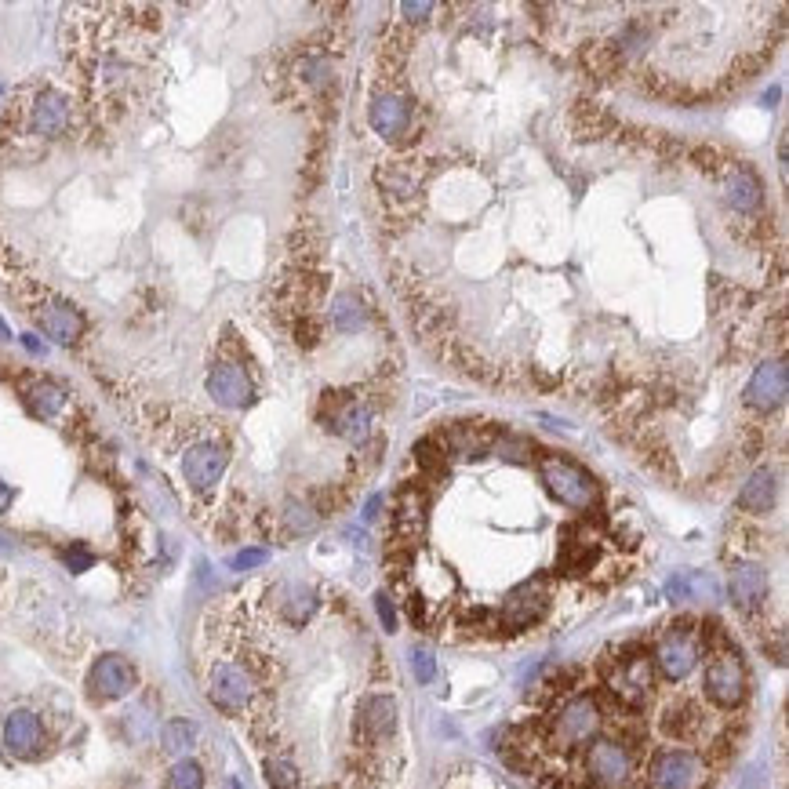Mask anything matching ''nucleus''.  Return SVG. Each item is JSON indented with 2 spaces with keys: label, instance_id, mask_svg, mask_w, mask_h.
<instances>
[{
  "label": "nucleus",
  "instance_id": "f257e3e1",
  "mask_svg": "<svg viewBox=\"0 0 789 789\" xmlns=\"http://www.w3.org/2000/svg\"><path fill=\"white\" fill-rule=\"evenodd\" d=\"M15 124L26 139L51 142L70 128V99L55 88H30L15 106Z\"/></svg>",
  "mask_w": 789,
  "mask_h": 789
},
{
  "label": "nucleus",
  "instance_id": "f03ea898",
  "mask_svg": "<svg viewBox=\"0 0 789 789\" xmlns=\"http://www.w3.org/2000/svg\"><path fill=\"white\" fill-rule=\"evenodd\" d=\"M539 473H542V484L550 488L553 499L564 502L568 510L586 513V510L597 506V499H600L597 480L582 470V466H575V462L560 459V455H542Z\"/></svg>",
  "mask_w": 789,
  "mask_h": 789
},
{
  "label": "nucleus",
  "instance_id": "7ed1b4c3",
  "mask_svg": "<svg viewBox=\"0 0 789 789\" xmlns=\"http://www.w3.org/2000/svg\"><path fill=\"white\" fill-rule=\"evenodd\" d=\"M600 731V706L590 695H575L550 717V742L557 750H575L593 742Z\"/></svg>",
  "mask_w": 789,
  "mask_h": 789
},
{
  "label": "nucleus",
  "instance_id": "20e7f679",
  "mask_svg": "<svg viewBox=\"0 0 789 789\" xmlns=\"http://www.w3.org/2000/svg\"><path fill=\"white\" fill-rule=\"evenodd\" d=\"M208 695L222 713H244L259 695V684L251 677V670H244L240 662H215L208 673Z\"/></svg>",
  "mask_w": 789,
  "mask_h": 789
},
{
  "label": "nucleus",
  "instance_id": "39448f33",
  "mask_svg": "<svg viewBox=\"0 0 789 789\" xmlns=\"http://www.w3.org/2000/svg\"><path fill=\"white\" fill-rule=\"evenodd\" d=\"M702 662V640L695 630H684V626H673L659 637L655 644V666L666 680H688L695 673V666Z\"/></svg>",
  "mask_w": 789,
  "mask_h": 789
},
{
  "label": "nucleus",
  "instance_id": "423d86ee",
  "mask_svg": "<svg viewBox=\"0 0 789 789\" xmlns=\"http://www.w3.org/2000/svg\"><path fill=\"white\" fill-rule=\"evenodd\" d=\"M706 695L717 706H724V710H735L746 699V666H742V659L731 648L717 651L706 662Z\"/></svg>",
  "mask_w": 789,
  "mask_h": 789
},
{
  "label": "nucleus",
  "instance_id": "0eeeda50",
  "mask_svg": "<svg viewBox=\"0 0 789 789\" xmlns=\"http://www.w3.org/2000/svg\"><path fill=\"white\" fill-rule=\"evenodd\" d=\"M30 313L40 328H44V335L62 342V346H73L84 335V317L73 310L70 302L55 299L48 291H37V299H30Z\"/></svg>",
  "mask_w": 789,
  "mask_h": 789
},
{
  "label": "nucleus",
  "instance_id": "6e6552de",
  "mask_svg": "<svg viewBox=\"0 0 789 789\" xmlns=\"http://www.w3.org/2000/svg\"><path fill=\"white\" fill-rule=\"evenodd\" d=\"M586 768H590L593 782L619 789L633 779V753L619 739H593L586 750Z\"/></svg>",
  "mask_w": 789,
  "mask_h": 789
},
{
  "label": "nucleus",
  "instance_id": "1a4fd4ad",
  "mask_svg": "<svg viewBox=\"0 0 789 789\" xmlns=\"http://www.w3.org/2000/svg\"><path fill=\"white\" fill-rule=\"evenodd\" d=\"M706 775L699 753L691 750H662L651 760L648 782L651 789H695Z\"/></svg>",
  "mask_w": 789,
  "mask_h": 789
},
{
  "label": "nucleus",
  "instance_id": "9d476101",
  "mask_svg": "<svg viewBox=\"0 0 789 789\" xmlns=\"http://www.w3.org/2000/svg\"><path fill=\"white\" fill-rule=\"evenodd\" d=\"M226 462H230L226 448H219L215 440H197V444H190L186 455H182L186 484H190L193 491H211L222 480V473H226Z\"/></svg>",
  "mask_w": 789,
  "mask_h": 789
},
{
  "label": "nucleus",
  "instance_id": "9b49d317",
  "mask_svg": "<svg viewBox=\"0 0 789 789\" xmlns=\"http://www.w3.org/2000/svg\"><path fill=\"white\" fill-rule=\"evenodd\" d=\"M135 688V666H131L124 655H102L88 673V691L95 699L113 702L124 699L128 691Z\"/></svg>",
  "mask_w": 789,
  "mask_h": 789
},
{
  "label": "nucleus",
  "instance_id": "f8f14e48",
  "mask_svg": "<svg viewBox=\"0 0 789 789\" xmlns=\"http://www.w3.org/2000/svg\"><path fill=\"white\" fill-rule=\"evenodd\" d=\"M786 390H789L786 360H764V364L753 371L750 386H746V404L757 411H775V408H782Z\"/></svg>",
  "mask_w": 789,
  "mask_h": 789
},
{
  "label": "nucleus",
  "instance_id": "ddd939ff",
  "mask_svg": "<svg viewBox=\"0 0 789 789\" xmlns=\"http://www.w3.org/2000/svg\"><path fill=\"white\" fill-rule=\"evenodd\" d=\"M608 684L626 706H640L655 691V666L651 659H626L608 673Z\"/></svg>",
  "mask_w": 789,
  "mask_h": 789
},
{
  "label": "nucleus",
  "instance_id": "4468645a",
  "mask_svg": "<svg viewBox=\"0 0 789 789\" xmlns=\"http://www.w3.org/2000/svg\"><path fill=\"white\" fill-rule=\"evenodd\" d=\"M208 393L222 408H248L251 397H255V386H251L248 371L240 368V364L222 360V364H215L208 371Z\"/></svg>",
  "mask_w": 789,
  "mask_h": 789
},
{
  "label": "nucleus",
  "instance_id": "2eb2a0df",
  "mask_svg": "<svg viewBox=\"0 0 789 789\" xmlns=\"http://www.w3.org/2000/svg\"><path fill=\"white\" fill-rule=\"evenodd\" d=\"M546 597H550V593H546V586H542L539 579L517 586V590L506 597V604H502V626H506V630H528L531 622L542 619Z\"/></svg>",
  "mask_w": 789,
  "mask_h": 789
},
{
  "label": "nucleus",
  "instance_id": "dca6fc26",
  "mask_svg": "<svg viewBox=\"0 0 789 789\" xmlns=\"http://www.w3.org/2000/svg\"><path fill=\"white\" fill-rule=\"evenodd\" d=\"M728 593H731V604L739 611H760L768 604V571L760 568V564H739V568L731 571L728 579Z\"/></svg>",
  "mask_w": 789,
  "mask_h": 789
},
{
  "label": "nucleus",
  "instance_id": "f3484780",
  "mask_svg": "<svg viewBox=\"0 0 789 789\" xmlns=\"http://www.w3.org/2000/svg\"><path fill=\"white\" fill-rule=\"evenodd\" d=\"M4 746H8L11 757L30 760L44 746V728H40V717L30 710H15L4 720Z\"/></svg>",
  "mask_w": 789,
  "mask_h": 789
},
{
  "label": "nucleus",
  "instance_id": "a211bd4d",
  "mask_svg": "<svg viewBox=\"0 0 789 789\" xmlns=\"http://www.w3.org/2000/svg\"><path fill=\"white\" fill-rule=\"evenodd\" d=\"M368 120L382 139H400L411 128V102L404 95H397V91H386V95L371 102Z\"/></svg>",
  "mask_w": 789,
  "mask_h": 789
},
{
  "label": "nucleus",
  "instance_id": "6ab92c4d",
  "mask_svg": "<svg viewBox=\"0 0 789 789\" xmlns=\"http://www.w3.org/2000/svg\"><path fill=\"white\" fill-rule=\"evenodd\" d=\"M397 731V699L368 695L360 702V735L364 742H386Z\"/></svg>",
  "mask_w": 789,
  "mask_h": 789
},
{
  "label": "nucleus",
  "instance_id": "aec40b11",
  "mask_svg": "<svg viewBox=\"0 0 789 789\" xmlns=\"http://www.w3.org/2000/svg\"><path fill=\"white\" fill-rule=\"evenodd\" d=\"M775 499H779V477H775L768 466L753 473L739 491V506L750 513H768L771 506H775Z\"/></svg>",
  "mask_w": 789,
  "mask_h": 789
},
{
  "label": "nucleus",
  "instance_id": "412c9836",
  "mask_svg": "<svg viewBox=\"0 0 789 789\" xmlns=\"http://www.w3.org/2000/svg\"><path fill=\"white\" fill-rule=\"evenodd\" d=\"M666 593L677 604H699V600H713L717 597V582L699 575V571H680L666 582Z\"/></svg>",
  "mask_w": 789,
  "mask_h": 789
},
{
  "label": "nucleus",
  "instance_id": "4be33fe9",
  "mask_svg": "<svg viewBox=\"0 0 789 789\" xmlns=\"http://www.w3.org/2000/svg\"><path fill=\"white\" fill-rule=\"evenodd\" d=\"M364 320H368V310H364V302H360L353 291L335 295V306H331V324H335V331L357 335V331H364Z\"/></svg>",
  "mask_w": 789,
  "mask_h": 789
},
{
  "label": "nucleus",
  "instance_id": "5701e85b",
  "mask_svg": "<svg viewBox=\"0 0 789 789\" xmlns=\"http://www.w3.org/2000/svg\"><path fill=\"white\" fill-rule=\"evenodd\" d=\"M368 426H371V411L364 400H346V404L335 411V433L353 440V444L368 437Z\"/></svg>",
  "mask_w": 789,
  "mask_h": 789
},
{
  "label": "nucleus",
  "instance_id": "b1692460",
  "mask_svg": "<svg viewBox=\"0 0 789 789\" xmlns=\"http://www.w3.org/2000/svg\"><path fill=\"white\" fill-rule=\"evenodd\" d=\"M724 193H728V200L735 204L739 211H753L760 204V182L753 179L750 168H735L724 179Z\"/></svg>",
  "mask_w": 789,
  "mask_h": 789
},
{
  "label": "nucleus",
  "instance_id": "393cba45",
  "mask_svg": "<svg viewBox=\"0 0 789 789\" xmlns=\"http://www.w3.org/2000/svg\"><path fill=\"white\" fill-rule=\"evenodd\" d=\"M26 404L37 419H55L62 408H66V390L55 386V382H33L26 390Z\"/></svg>",
  "mask_w": 789,
  "mask_h": 789
},
{
  "label": "nucleus",
  "instance_id": "a878e982",
  "mask_svg": "<svg viewBox=\"0 0 789 789\" xmlns=\"http://www.w3.org/2000/svg\"><path fill=\"white\" fill-rule=\"evenodd\" d=\"M197 742V724L193 720H168L164 731H160V746L179 757V753H190V746Z\"/></svg>",
  "mask_w": 789,
  "mask_h": 789
},
{
  "label": "nucleus",
  "instance_id": "bb28decb",
  "mask_svg": "<svg viewBox=\"0 0 789 789\" xmlns=\"http://www.w3.org/2000/svg\"><path fill=\"white\" fill-rule=\"evenodd\" d=\"M313 608H317V597H313V590H306V586H288V590H284V600H280L284 619L306 622L313 615Z\"/></svg>",
  "mask_w": 789,
  "mask_h": 789
},
{
  "label": "nucleus",
  "instance_id": "cd10ccee",
  "mask_svg": "<svg viewBox=\"0 0 789 789\" xmlns=\"http://www.w3.org/2000/svg\"><path fill=\"white\" fill-rule=\"evenodd\" d=\"M164 789H204V768H200L197 760H179V764L168 771Z\"/></svg>",
  "mask_w": 789,
  "mask_h": 789
},
{
  "label": "nucleus",
  "instance_id": "c85d7f7f",
  "mask_svg": "<svg viewBox=\"0 0 789 789\" xmlns=\"http://www.w3.org/2000/svg\"><path fill=\"white\" fill-rule=\"evenodd\" d=\"M266 782H270V789H299V768L284 757H270L266 760Z\"/></svg>",
  "mask_w": 789,
  "mask_h": 789
},
{
  "label": "nucleus",
  "instance_id": "c756f323",
  "mask_svg": "<svg viewBox=\"0 0 789 789\" xmlns=\"http://www.w3.org/2000/svg\"><path fill=\"white\" fill-rule=\"evenodd\" d=\"M411 670H415V680H419V684H433V677H437V659H433V651L411 648Z\"/></svg>",
  "mask_w": 789,
  "mask_h": 789
},
{
  "label": "nucleus",
  "instance_id": "7c9ffc66",
  "mask_svg": "<svg viewBox=\"0 0 789 789\" xmlns=\"http://www.w3.org/2000/svg\"><path fill=\"white\" fill-rule=\"evenodd\" d=\"M266 560H270V553L266 550H240L237 557L230 560V568L233 571H251V568H262Z\"/></svg>",
  "mask_w": 789,
  "mask_h": 789
},
{
  "label": "nucleus",
  "instance_id": "2f4dec72",
  "mask_svg": "<svg viewBox=\"0 0 789 789\" xmlns=\"http://www.w3.org/2000/svg\"><path fill=\"white\" fill-rule=\"evenodd\" d=\"M375 608H379V619H382V626H386V630H397V611H393V604H390V597H386V593H379V597H375Z\"/></svg>",
  "mask_w": 789,
  "mask_h": 789
},
{
  "label": "nucleus",
  "instance_id": "473e14b6",
  "mask_svg": "<svg viewBox=\"0 0 789 789\" xmlns=\"http://www.w3.org/2000/svg\"><path fill=\"white\" fill-rule=\"evenodd\" d=\"M91 560H95V557H91L84 546H73V550H66V564H70V571H88Z\"/></svg>",
  "mask_w": 789,
  "mask_h": 789
},
{
  "label": "nucleus",
  "instance_id": "72a5a7b5",
  "mask_svg": "<svg viewBox=\"0 0 789 789\" xmlns=\"http://www.w3.org/2000/svg\"><path fill=\"white\" fill-rule=\"evenodd\" d=\"M288 520H291V528H295V531H310L313 524H317V520L310 517V510H299V506H291Z\"/></svg>",
  "mask_w": 789,
  "mask_h": 789
},
{
  "label": "nucleus",
  "instance_id": "f704fd0d",
  "mask_svg": "<svg viewBox=\"0 0 789 789\" xmlns=\"http://www.w3.org/2000/svg\"><path fill=\"white\" fill-rule=\"evenodd\" d=\"M430 4H404V15H430Z\"/></svg>",
  "mask_w": 789,
  "mask_h": 789
},
{
  "label": "nucleus",
  "instance_id": "c9c22d12",
  "mask_svg": "<svg viewBox=\"0 0 789 789\" xmlns=\"http://www.w3.org/2000/svg\"><path fill=\"white\" fill-rule=\"evenodd\" d=\"M8 506H11V488L4 484V480H0V513L8 510Z\"/></svg>",
  "mask_w": 789,
  "mask_h": 789
},
{
  "label": "nucleus",
  "instance_id": "e433bc0d",
  "mask_svg": "<svg viewBox=\"0 0 789 789\" xmlns=\"http://www.w3.org/2000/svg\"><path fill=\"white\" fill-rule=\"evenodd\" d=\"M379 506H382V499H379V495H371L368 506H364V517L371 520V517H375V513H379Z\"/></svg>",
  "mask_w": 789,
  "mask_h": 789
},
{
  "label": "nucleus",
  "instance_id": "4c0bfd02",
  "mask_svg": "<svg viewBox=\"0 0 789 789\" xmlns=\"http://www.w3.org/2000/svg\"><path fill=\"white\" fill-rule=\"evenodd\" d=\"M22 342H26V350H30V353H44V346H40L33 335H22Z\"/></svg>",
  "mask_w": 789,
  "mask_h": 789
},
{
  "label": "nucleus",
  "instance_id": "58836bf2",
  "mask_svg": "<svg viewBox=\"0 0 789 789\" xmlns=\"http://www.w3.org/2000/svg\"><path fill=\"white\" fill-rule=\"evenodd\" d=\"M0 339H11V331H8V324L0 320Z\"/></svg>",
  "mask_w": 789,
  "mask_h": 789
},
{
  "label": "nucleus",
  "instance_id": "ea45409f",
  "mask_svg": "<svg viewBox=\"0 0 789 789\" xmlns=\"http://www.w3.org/2000/svg\"><path fill=\"white\" fill-rule=\"evenodd\" d=\"M0 550H4V539H0Z\"/></svg>",
  "mask_w": 789,
  "mask_h": 789
}]
</instances>
